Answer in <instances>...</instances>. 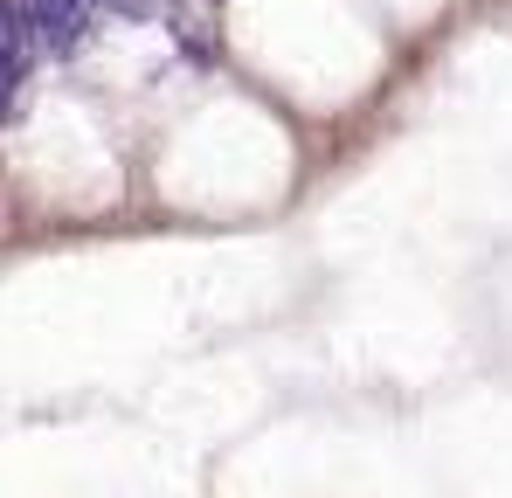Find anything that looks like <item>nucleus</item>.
<instances>
[{
    "label": "nucleus",
    "instance_id": "f257e3e1",
    "mask_svg": "<svg viewBox=\"0 0 512 498\" xmlns=\"http://www.w3.org/2000/svg\"><path fill=\"white\" fill-rule=\"evenodd\" d=\"M21 14H28V28H42V42L70 49V42L84 35V14H90V0H28Z\"/></svg>",
    "mask_w": 512,
    "mask_h": 498
}]
</instances>
